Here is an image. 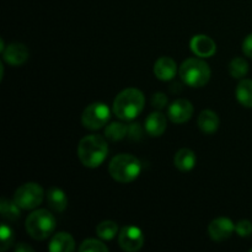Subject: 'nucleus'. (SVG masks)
<instances>
[{
	"instance_id": "obj_1",
	"label": "nucleus",
	"mask_w": 252,
	"mask_h": 252,
	"mask_svg": "<svg viewBox=\"0 0 252 252\" xmlns=\"http://www.w3.org/2000/svg\"><path fill=\"white\" fill-rule=\"evenodd\" d=\"M108 144L103 137L90 134L84 137L78 144V158L81 164L89 169L98 167L106 160Z\"/></svg>"
},
{
	"instance_id": "obj_2",
	"label": "nucleus",
	"mask_w": 252,
	"mask_h": 252,
	"mask_svg": "<svg viewBox=\"0 0 252 252\" xmlns=\"http://www.w3.org/2000/svg\"><path fill=\"white\" fill-rule=\"evenodd\" d=\"M144 105V94L135 88H128L116 96L112 110L120 120L132 121L142 113Z\"/></svg>"
},
{
	"instance_id": "obj_3",
	"label": "nucleus",
	"mask_w": 252,
	"mask_h": 252,
	"mask_svg": "<svg viewBox=\"0 0 252 252\" xmlns=\"http://www.w3.org/2000/svg\"><path fill=\"white\" fill-rule=\"evenodd\" d=\"M142 171L139 159L132 154H118L111 159L108 164V172L115 181L120 184L133 182Z\"/></svg>"
},
{
	"instance_id": "obj_4",
	"label": "nucleus",
	"mask_w": 252,
	"mask_h": 252,
	"mask_svg": "<svg viewBox=\"0 0 252 252\" xmlns=\"http://www.w3.org/2000/svg\"><path fill=\"white\" fill-rule=\"evenodd\" d=\"M179 75L182 83L191 88H202L207 85L212 75L211 68L199 58H189L180 65Z\"/></svg>"
},
{
	"instance_id": "obj_5",
	"label": "nucleus",
	"mask_w": 252,
	"mask_h": 252,
	"mask_svg": "<svg viewBox=\"0 0 252 252\" xmlns=\"http://www.w3.org/2000/svg\"><path fill=\"white\" fill-rule=\"evenodd\" d=\"M57 220L47 209H37L29 214L25 223L27 234L36 240H44L54 233Z\"/></svg>"
},
{
	"instance_id": "obj_6",
	"label": "nucleus",
	"mask_w": 252,
	"mask_h": 252,
	"mask_svg": "<svg viewBox=\"0 0 252 252\" xmlns=\"http://www.w3.org/2000/svg\"><path fill=\"white\" fill-rule=\"evenodd\" d=\"M44 191L36 182H27L14 193V201L21 209H34L43 202Z\"/></svg>"
},
{
	"instance_id": "obj_7",
	"label": "nucleus",
	"mask_w": 252,
	"mask_h": 252,
	"mask_svg": "<svg viewBox=\"0 0 252 252\" xmlns=\"http://www.w3.org/2000/svg\"><path fill=\"white\" fill-rule=\"evenodd\" d=\"M111 118V110L103 102H94L89 105L81 115V123L86 129L97 130L105 127Z\"/></svg>"
},
{
	"instance_id": "obj_8",
	"label": "nucleus",
	"mask_w": 252,
	"mask_h": 252,
	"mask_svg": "<svg viewBox=\"0 0 252 252\" xmlns=\"http://www.w3.org/2000/svg\"><path fill=\"white\" fill-rule=\"evenodd\" d=\"M118 245L127 252L139 251L144 245V235L137 226H125L118 233Z\"/></svg>"
},
{
	"instance_id": "obj_9",
	"label": "nucleus",
	"mask_w": 252,
	"mask_h": 252,
	"mask_svg": "<svg viewBox=\"0 0 252 252\" xmlns=\"http://www.w3.org/2000/svg\"><path fill=\"white\" fill-rule=\"evenodd\" d=\"M234 231H235V224L231 219L225 218V217L213 219L208 225V235L211 236L212 240L217 243H221L229 239L233 235Z\"/></svg>"
},
{
	"instance_id": "obj_10",
	"label": "nucleus",
	"mask_w": 252,
	"mask_h": 252,
	"mask_svg": "<svg viewBox=\"0 0 252 252\" xmlns=\"http://www.w3.org/2000/svg\"><path fill=\"white\" fill-rule=\"evenodd\" d=\"M192 115H193V106H192L191 101L186 100V98H179V100L174 101L167 108V116H169L170 121L176 125H182V123L189 121Z\"/></svg>"
},
{
	"instance_id": "obj_11",
	"label": "nucleus",
	"mask_w": 252,
	"mask_h": 252,
	"mask_svg": "<svg viewBox=\"0 0 252 252\" xmlns=\"http://www.w3.org/2000/svg\"><path fill=\"white\" fill-rule=\"evenodd\" d=\"M189 48L199 58H209L217 52V44L207 34H196L189 41Z\"/></svg>"
},
{
	"instance_id": "obj_12",
	"label": "nucleus",
	"mask_w": 252,
	"mask_h": 252,
	"mask_svg": "<svg viewBox=\"0 0 252 252\" xmlns=\"http://www.w3.org/2000/svg\"><path fill=\"white\" fill-rule=\"evenodd\" d=\"M2 59L12 66H20L29 59V49L22 43H11L2 52Z\"/></svg>"
},
{
	"instance_id": "obj_13",
	"label": "nucleus",
	"mask_w": 252,
	"mask_h": 252,
	"mask_svg": "<svg viewBox=\"0 0 252 252\" xmlns=\"http://www.w3.org/2000/svg\"><path fill=\"white\" fill-rule=\"evenodd\" d=\"M177 73V65L170 57H161L155 62L154 74L159 80L169 81L175 78Z\"/></svg>"
},
{
	"instance_id": "obj_14",
	"label": "nucleus",
	"mask_w": 252,
	"mask_h": 252,
	"mask_svg": "<svg viewBox=\"0 0 252 252\" xmlns=\"http://www.w3.org/2000/svg\"><path fill=\"white\" fill-rule=\"evenodd\" d=\"M167 127V121L164 113L160 111L150 113L145 120V130L150 137H160L164 134Z\"/></svg>"
},
{
	"instance_id": "obj_15",
	"label": "nucleus",
	"mask_w": 252,
	"mask_h": 252,
	"mask_svg": "<svg viewBox=\"0 0 252 252\" xmlns=\"http://www.w3.org/2000/svg\"><path fill=\"white\" fill-rule=\"evenodd\" d=\"M48 250L51 252H73L75 251V240L70 234L61 231L52 236Z\"/></svg>"
},
{
	"instance_id": "obj_16",
	"label": "nucleus",
	"mask_w": 252,
	"mask_h": 252,
	"mask_svg": "<svg viewBox=\"0 0 252 252\" xmlns=\"http://www.w3.org/2000/svg\"><path fill=\"white\" fill-rule=\"evenodd\" d=\"M46 199L49 208L57 213H62L68 207V197H66L65 192L58 187H51L46 192Z\"/></svg>"
},
{
	"instance_id": "obj_17",
	"label": "nucleus",
	"mask_w": 252,
	"mask_h": 252,
	"mask_svg": "<svg viewBox=\"0 0 252 252\" xmlns=\"http://www.w3.org/2000/svg\"><path fill=\"white\" fill-rule=\"evenodd\" d=\"M197 123L204 134H213L219 128V117L214 111L204 110L199 113Z\"/></svg>"
},
{
	"instance_id": "obj_18",
	"label": "nucleus",
	"mask_w": 252,
	"mask_h": 252,
	"mask_svg": "<svg viewBox=\"0 0 252 252\" xmlns=\"http://www.w3.org/2000/svg\"><path fill=\"white\" fill-rule=\"evenodd\" d=\"M174 164L181 172H189L196 165V154L189 148H182L175 154Z\"/></svg>"
},
{
	"instance_id": "obj_19",
	"label": "nucleus",
	"mask_w": 252,
	"mask_h": 252,
	"mask_svg": "<svg viewBox=\"0 0 252 252\" xmlns=\"http://www.w3.org/2000/svg\"><path fill=\"white\" fill-rule=\"evenodd\" d=\"M236 100L244 107L252 108V80L251 79H243L238 84L235 89Z\"/></svg>"
},
{
	"instance_id": "obj_20",
	"label": "nucleus",
	"mask_w": 252,
	"mask_h": 252,
	"mask_svg": "<svg viewBox=\"0 0 252 252\" xmlns=\"http://www.w3.org/2000/svg\"><path fill=\"white\" fill-rule=\"evenodd\" d=\"M128 125L123 122H112L105 129V137L111 142H118L127 137Z\"/></svg>"
},
{
	"instance_id": "obj_21",
	"label": "nucleus",
	"mask_w": 252,
	"mask_h": 252,
	"mask_svg": "<svg viewBox=\"0 0 252 252\" xmlns=\"http://www.w3.org/2000/svg\"><path fill=\"white\" fill-rule=\"evenodd\" d=\"M20 207L15 201H10V199L1 198L0 199V213L5 219L11 221H16L20 218L21 213H20Z\"/></svg>"
},
{
	"instance_id": "obj_22",
	"label": "nucleus",
	"mask_w": 252,
	"mask_h": 252,
	"mask_svg": "<svg viewBox=\"0 0 252 252\" xmlns=\"http://www.w3.org/2000/svg\"><path fill=\"white\" fill-rule=\"evenodd\" d=\"M96 234L102 240H112L118 235V225L112 220H103L96 226Z\"/></svg>"
},
{
	"instance_id": "obj_23",
	"label": "nucleus",
	"mask_w": 252,
	"mask_h": 252,
	"mask_svg": "<svg viewBox=\"0 0 252 252\" xmlns=\"http://www.w3.org/2000/svg\"><path fill=\"white\" fill-rule=\"evenodd\" d=\"M229 73L235 79L244 78L249 73V63L241 57H236L229 63Z\"/></svg>"
},
{
	"instance_id": "obj_24",
	"label": "nucleus",
	"mask_w": 252,
	"mask_h": 252,
	"mask_svg": "<svg viewBox=\"0 0 252 252\" xmlns=\"http://www.w3.org/2000/svg\"><path fill=\"white\" fill-rule=\"evenodd\" d=\"M79 251L81 252H107L108 248L97 239H86L83 241V244L79 248Z\"/></svg>"
},
{
	"instance_id": "obj_25",
	"label": "nucleus",
	"mask_w": 252,
	"mask_h": 252,
	"mask_svg": "<svg viewBox=\"0 0 252 252\" xmlns=\"http://www.w3.org/2000/svg\"><path fill=\"white\" fill-rule=\"evenodd\" d=\"M15 240V235L12 229L6 224H1L0 228V250L6 251L12 245Z\"/></svg>"
},
{
	"instance_id": "obj_26",
	"label": "nucleus",
	"mask_w": 252,
	"mask_h": 252,
	"mask_svg": "<svg viewBox=\"0 0 252 252\" xmlns=\"http://www.w3.org/2000/svg\"><path fill=\"white\" fill-rule=\"evenodd\" d=\"M235 231L239 236H241V238H248V236H250L252 234V223L250 220L243 219V220L236 223Z\"/></svg>"
},
{
	"instance_id": "obj_27",
	"label": "nucleus",
	"mask_w": 252,
	"mask_h": 252,
	"mask_svg": "<svg viewBox=\"0 0 252 252\" xmlns=\"http://www.w3.org/2000/svg\"><path fill=\"white\" fill-rule=\"evenodd\" d=\"M143 134H144V130H143V127L140 126V123H130V125H128L127 137L130 140H135V142L140 140L143 138Z\"/></svg>"
},
{
	"instance_id": "obj_28",
	"label": "nucleus",
	"mask_w": 252,
	"mask_h": 252,
	"mask_svg": "<svg viewBox=\"0 0 252 252\" xmlns=\"http://www.w3.org/2000/svg\"><path fill=\"white\" fill-rule=\"evenodd\" d=\"M167 102H169V98L164 93H155L152 96V106L157 110L160 111L166 107Z\"/></svg>"
},
{
	"instance_id": "obj_29",
	"label": "nucleus",
	"mask_w": 252,
	"mask_h": 252,
	"mask_svg": "<svg viewBox=\"0 0 252 252\" xmlns=\"http://www.w3.org/2000/svg\"><path fill=\"white\" fill-rule=\"evenodd\" d=\"M243 52L249 58H252V33L249 34L243 43Z\"/></svg>"
},
{
	"instance_id": "obj_30",
	"label": "nucleus",
	"mask_w": 252,
	"mask_h": 252,
	"mask_svg": "<svg viewBox=\"0 0 252 252\" xmlns=\"http://www.w3.org/2000/svg\"><path fill=\"white\" fill-rule=\"evenodd\" d=\"M15 251L16 252H33L34 249L32 248V246L27 245L26 243H21V244H19V245H16Z\"/></svg>"
},
{
	"instance_id": "obj_31",
	"label": "nucleus",
	"mask_w": 252,
	"mask_h": 252,
	"mask_svg": "<svg viewBox=\"0 0 252 252\" xmlns=\"http://www.w3.org/2000/svg\"><path fill=\"white\" fill-rule=\"evenodd\" d=\"M251 252H252V249H251Z\"/></svg>"
}]
</instances>
